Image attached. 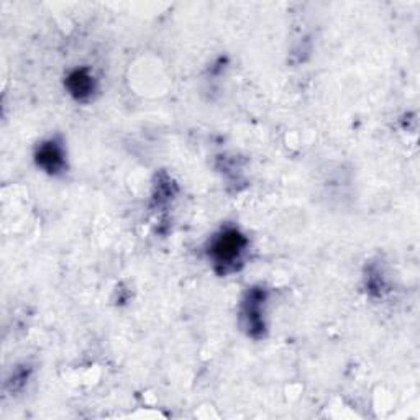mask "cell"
I'll return each mask as SVG.
<instances>
[{"mask_svg": "<svg viewBox=\"0 0 420 420\" xmlns=\"http://www.w3.org/2000/svg\"><path fill=\"white\" fill-rule=\"evenodd\" d=\"M243 238L240 237L237 232L224 233L222 237L214 243L212 248V254L219 263L230 264V261H235L238 258L240 252L243 248Z\"/></svg>", "mask_w": 420, "mask_h": 420, "instance_id": "6da1fadb", "label": "cell"}, {"mask_svg": "<svg viewBox=\"0 0 420 420\" xmlns=\"http://www.w3.org/2000/svg\"><path fill=\"white\" fill-rule=\"evenodd\" d=\"M38 159H40L41 166L50 169V171H56L63 164V154H61V150L55 143L43 146L40 154H38Z\"/></svg>", "mask_w": 420, "mask_h": 420, "instance_id": "7a4b0ae2", "label": "cell"}]
</instances>
